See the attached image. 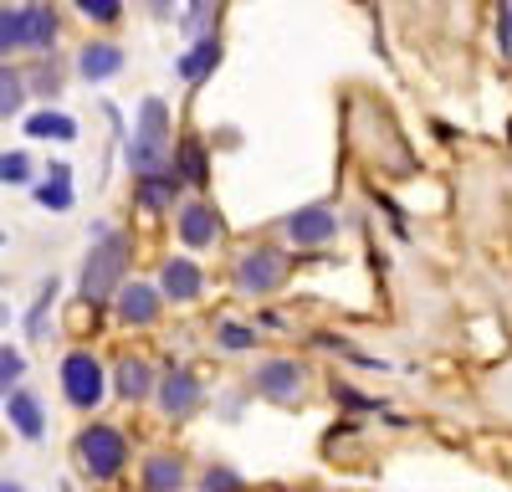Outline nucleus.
<instances>
[{
	"mask_svg": "<svg viewBox=\"0 0 512 492\" xmlns=\"http://www.w3.org/2000/svg\"><path fill=\"white\" fill-rule=\"evenodd\" d=\"M180 180H195V185H205V149L200 144H180Z\"/></svg>",
	"mask_w": 512,
	"mask_h": 492,
	"instance_id": "5701e85b",
	"label": "nucleus"
},
{
	"mask_svg": "<svg viewBox=\"0 0 512 492\" xmlns=\"http://www.w3.org/2000/svg\"><path fill=\"white\" fill-rule=\"evenodd\" d=\"M6 416H11V426H16L26 441H41V431H47L36 395H26V390H11V400H6Z\"/></svg>",
	"mask_w": 512,
	"mask_h": 492,
	"instance_id": "4468645a",
	"label": "nucleus"
},
{
	"mask_svg": "<svg viewBox=\"0 0 512 492\" xmlns=\"http://www.w3.org/2000/svg\"><path fill=\"white\" fill-rule=\"evenodd\" d=\"M282 277H287V262L272 252V246H256V252H246V257L236 262V287H241V293H251V298L277 293Z\"/></svg>",
	"mask_w": 512,
	"mask_h": 492,
	"instance_id": "423d86ee",
	"label": "nucleus"
},
{
	"mask_svg": "<svg viewBox=\"0 0 512 492\" xmlns=\"http://www.w3.org/2000/svg\"><path fill=\"white\" fill-rule=\"evenodd\" d=\"M216 62H221V41H216V36H200L195 47H190V52L175 62V72H180L185 82H200V77H205L210 67H216Z\"/></svg>",
	"mask_w": 512,
	"mask_h": 492,
	"instance_id": "dca6fc26",
	"label": "nucleus"
},
{
	"mask_svg": "<svg viewBox=\"0 0 512 492\" xmlns=\"http://www.w3.org/2000/svg\"><path fill=\"white\" fill-rule=\"evenodd\" d=\"M164 144H169V113H164L159 98H144V108H139V139H134V149H128V164H134L139 175L169 170V164L159 159Z\"/></svg>",
	"mask_w": 512,
	"mask_h": 492,
	"instance_id": "7ed1b4c3",
	"label": "nucleus"
},
{
	"mask_svg": "<svg viewBox=\"0 0 512 492\" xmlns=\"http://www.w3.org/2000/svg\"><path fill=\"white\" fill-rule=\"evenodd\" d=\"M118 318L128 328H149L159 318V293H154V287H144V282L123 287V293H118Z\"/></svg>",
	"mask_w": 512,
	"mask_h": 492,
	"instance_id": "9b49d317",
	"label": "nucleus"
},
{
	"mask_svg": "<svg viewBox=\"0 0 512 492\" xmlns=\"http://www.w3.org/2000/svg\"><path fill=\"white\" fill-rule=\"evenodd\" d=\"M497 36H502V52H512V6H502V16H497Z\"/></svg>",
	"mask_w": 512,
	"mask_h": 492,
	"instance_id": "c85d7f7f",
	"label": "nucleus"
},
{
	"mask_svg": "<svg viewBox=\"0 0 512 492\" xmlns=\"http://www.w3.org/2000/svg\"><path fill=\"white\" fill-rule=\"evenodd\" d=\"M159 405H164V416H190V410L200 405V380L190 375V369H169V375L159 380Z\"/></svg>",
	"mask_w": 512,
	"mask_h": 492,
	"instance_id": "6e6552de",
	"label": "nucleus"
},
{
	"mask_svg": "<svg viewBox=\"0 0 512 492\" xmlns=\"http://www.w3.org/2000/svg\"><path fill=\"white\" fill-rule=\"evenodd\" d=\"M21 103H26V77L0 62V118H11Z\"/></svg>",
	"mask_w": 512,
	"mask_h": 492,
	"instance_id": "412c9836",
	"label": "nucleus"
},
{
	"mask_svg": "<svg viewBox=\"0 0 512 492\" xmlns=\"http://www.w3.org/2000/svg\"><path fill=\"white\" fill-rule=\"evenodd\" d=\"M82 16H88V21H118V0H82V6H77Z\"/></svg>",
	"mask_w": 512,
	"mask_h": 492,
	"instance_id": "cd10ccee",
	"label": "nucleus"
},
{
	"mask_svg": "<svg viewBox=\"0 0 512 492\" xmlns=\"http://www.w3.org/2000/svg\"><path fill=\"white\" fill-rule=\"evenodd\" d=\"M26 134H31V139H62V144H67V139H77V118L52 113V108H47V113H31V118H26Z\"/></svg>",
	"mask_w": 512,
	"mask_h": 492,
	"instance_id": "6ab92c4d",
	"label": "nucleus"
},
{
	"mask_svg": "<svg viewBox=\"0 0 512 492\" xmlns=\"http://www.w3.org/2000/svg\"><path fill=\"white\" fill-rule=\"evenodd\" d=\"M216 236H221L216 211H210V205H185V211H180V241L185 246H210Z\"/></svg>",
	"mask_w": 512,
	"mask_h": 492,
	"instance_id": "ddd939ff",
	"label": "nucleus"
},
{
	"mask_svg": "<svg viewBox=\"0 0 512 492\" xmlns=\"http://www.w3.org/2000/svg\"><path fill=\"white\" fill-rule=\"evenodd\" d=\"M0 323H6V308H0Z\"/></svg>",
	"mask_w": 512,
	"mask_h": 492,
	"instance_id": "c756f323",
	"label": "nucleus"
},
{
	"mask_svg": "<svg viewBox=\"0 0 512 492\" xmlns=\"http://www.w3.org/2000/svg\"><path fill=\"white\" fill-rule=\"evenodd\" d=\"M0 492H6V487H0Z\"/></svg>",
	"mask_w": 512,
	"mask_h": 492,
	"instance_id": "2f4dec72",
	"label": "nucleus"
},
{
	"mask_svg": "<svg viewBox=\"0 0 512 492\" xmlns=\"http://www.w3.org/2000/svg\"><path fill=\"white\" fill-rule=\"evenodd\" d=\"M251 339H256V328H246V323H221V344H226V349H251Z\"/></svg>",
	"mask_w": 512,
	"mask_h": 492,
	"instance_id": "bb28decb",
	"label": "nucleus"
},
{
	"mask_svg": "<svg viewBox=\"0 0 512 492\" xmlns=\"http://www.w3.org/2000/svg\"><path fill=\"white\" fill-rule=\"evenodd\" d=\"M256 390L267 400H297L303 369H297V359H267V364H256Z\"/></svg>",
	"mask_w": 512,
	"mask_h": 492,
	"instance_id": "0eeeda50",
	"label": "nucleus"
},
{
	"mask_svg": "<svg viewBox=\"0 0 512 492\" xmlns=\"http://www.w3.org/2000/svg\"><path fill=\"white\" fill-rule=\"evenodd\" d=\"M47 175L52 180L36 185V200L47 205V211H72V170H67V164H52Z\"/></svg>",
	"mask_w": 512,
	"mask_h": 492,
	"instance_id": "a211bd4d",
	"label": "nucleus"
},
{
	"mask_svg": "<svg viewBox=\"0 0 512 492\" xmlns=\"http://www.w3.org/2000/svg\"><path fill=\"white\" fill-rule=\"evenodd\" d=\"M62 390H67V400H72V405L93 410V405L108 395V375H103V364H98L88 349L67 354V359H62Z\"/></svg>",
	"mask_w": 512,
	"mask_h": 492,
	"instance_id": "20e7f679",
	"label": "nucleus"
},
{
	"mask_svg": "<svg viewBox=\"0 0 512 492\" xmlns=\"http://www.w3.org/2000/svg\"><path fill=\"white\" fill-rule=\"evenodd\" d=\"M21 369H26V359L11 344H0V395L6 400H11V380H21Z\"/></svg>",
	"mask_w": 512,
	"mask_h": 492,
	"instance_id": "b1692460",
	"label": "nucleus"
},
{
	"mask_svg": "<svg viewBox=\"0 0 512 492\" xmlns=\"http://www.w3.org/2000/svg\"><path fill=\"white\" fill-rule=\"evenodd\" d=\"M103 241L88 252V267H82V298L88 303H108L113 287L123 277V262H128V241L118 231H98Z\"/></svg>",
	"mask_w": 512,
	"mask_h": 492,
	"instance_id": "f03ea898",
	"label": "nucleus"
},
{
	"mask_svg": "<svg viewBox=\"0 0 512 492\" xmlns=\"http://www.w3.org/2000/svg\"><path fill=\"white\" fill-rule=\"evenodd\" d=\"M123 67V52L113 47V41H88L82 47V57H77V72L88 77V82H103V77H113Z\"/></svg>",
	"mask_w": 512,
	"mask_h": 492,
	"instance_id": "f8f14e48",
	"label": "nucleus"
},
{
	"mask_svg": "<svg viewBox=\"0 0 512 492\" xmlns=\"http://www.w3.org/2000/svg\"><path fill=\"white\" fill-rule=\"evenodd\" d=\"M77 457H82V467H88L93 477H118L123 462H128V446H123V436L113 426H88L77 436Z\"/></svg>",
	"mask_w": 512,
	"mask_h": 492,
	"instance_id": "39448f33",
	"label": "nucleus"
},
{
	"mask_svg": "<svg viewBox=\"0 0 512 492\" xmlns=\"http://www.w3.org/2000/svg\"><path fill=\"white\" fill-rule=\"evenodd\" d=\"M52 303H57V277L41 282V293H36V303H31V313H26V334H31V339H41V328H47Z\"/></svg>",
	"mask_w": 512,
	"mask_h": 492,
	"instance_id": "4be33fe9",
	"label": "nucleus"
},
{
	"mask_svg": "<svg viewBox=\"0 0 512 492\" xmlns=\"http://www.w3.org/2000/svg\"><path fill=\"white\" fill-rule=\"evenodd\" d=\"M175 195H180V170H159V175L139 180V205L144 211H164V205H175Z\"/></svg>",
	"mask_w": 512,
	"mask_h": 492,
	"instance_id": "2eb2a0df",
	"label": "nucleus"
},
{
	"mask_svg": "<svg viewBox=\"0 0 512 492\" xmlns=\"http://www.w3.org/2000/svg\"><path fill=\"white\" fill-rule=\"evenodd\" d=\"M185 487V467L175 457H149L144 462V492H180Z\"/></svg>",
	"mask_w": 512,
	"mask_h": 492,
	"instance_id": "f3484780",
	"label": "nucleus"
},
{
	"mask_svg": "<svg viewBox=\"0 0 512 492\" xmlns=\"http://www.w3.org/2000/svg\"><path fill=\"white\" fill-rule=\"evenodd\" d=\"M57 16L47 6H0V57L26 52V47H52Z\"/></svg>",
	"mask_w": 512,
	"mask_h": 492,
	"instance_id": "f257e3e1",
	"label": "nucleus"
},
{
	"mask_svg": "<svg viewBox=\"0 0 512 492\" xmlns=\"http://www.w3.org/2000/svg\"><path fill=\"white\" fill-rule=\"evenodd\" d=\"M149 390H154V369L144 359H123L118 364V395L123 400H144Z\"/></svg>",
	"mask_w": 512,
	"mask_h": 492,
	"instance_id": "aec40b11",
	"label": "nucleus"
},
{
	"mask_svg": "<svg viewBox=\"0 0 512 492\" xmlns=\"http://www.w3.org/2000/svg\"><path fill=\"white\" fill-rule=\"evenodd\" d=\"M6 492H21V487H6Z\"/></svg>",
	"mask_w": 512,
	"mask_h": 492,
	"instance_id": "7c9ffc66",
	"label": "nucleus"
},
{
	"mask_svg": "<svg viewBox=\"0 0 512 492\" xmlns=\"http://www.w3.org/2000/svg\"><path fill=\"white\" fill-rule=\"evenodd\" d=\"M31 180V159L26 154H0V185H26Z\"/></svg>",
	"mask_w": 512,
	"mask_h": 492,
	"instance_id": "393cba45",
	"label": "nucleus"
},
{
	"mask_svg": "<svg viewBox=\"0 0 512 492\" xmlns=\"http://www.w3.org/2000/svg\"><path fill=\"white\" fill-rule=\"evenodd\" d=\"M200 487H205V492H246V487H241V477H236L226 462H216V467H210Z\"/></svg>",
	"mask_w": 512,
	"mask_h": 492,
	"instance_id": "a878e982",
	"label": "nucleus"
},
{
	"mask_svg": "<svg viewBox=\"0 0 512 492\" xmlns=\"http://www.w3.org/2000/svg\"><path fill=\"white\" fill-rule=\"evenodd\" d=\"M333 231H338V216L328 211V205H303V211L287 216V236H292L297 246H318V241H328Z\"/></svg>",
	"mask_w": 512,
	"mask_h": 492,
	"instance_id": "1a4fd4ad",
	"label": "nucleus"
},
{
	"mask_svg": "<svg viewBox=\"0 0 512 492\" xmlns=\"http://www.w3.org/2000/svg\"><path fill=\"white\" fill-rule=\"evenodd\" d=\"M200 267L190 262V257H169L164 262V272H159V287H164V298H175V303H190V298H200Z\"/></svg>",
	"mask_w": 512,
	"mask_h": 492,
	"instance_id": "9d476101",
	"label": "nucleus"
}]
</instances>
